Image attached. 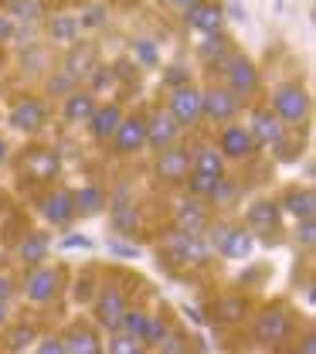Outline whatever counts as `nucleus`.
Returning a JSON list of instances; mask_svg holds the SVG:
<instances>
[{
	"mask_svg": "<svg viewBox=\"0 0 316 354\" xmlns=\"http://www.w3.org/2000/svg\"><path fill=\"white\" fill-rule=\"evenodd\" d=\"M248 252H252V235L248 232H231L228 245L221 249V256H228V259H245Z\"/></svg>",
	"mask_w": 316,
	"mask_h": 354,
	"instance_id": "28",
	"label": "nucleus"
},
{
	"mask_svg": "<svg viewBox=\"0 0 316 354\" xmlns=\"http://www.w3.org/2000/svg\"><path fill=\"white\" fill-rule=\"evenodd\" d=\"M109 252H112V256H126V259H136V256H139L133 245H126V242H116V239L109 242Z\"/></svg>",
	"mask_w": 316,
	"mask_h": 354,
	"instance_id": "44",
	"label": "nucleus"
},
{
	"mask_svg": "<svg viewBox=\"0 0 316 354\" xmlns=\"http://www.w3.org/2000/svg\"><path fill=\"white\" fill-rule=\"evenodd\" d=\"M245 310H248V304H245L241 297H225V300H218V317H221V320H238Z\"/></svg>",
	"mask_w": 316,
	"mask_h": 354,
	"instance_id": "32",
	"label": "nucleus"
},
{
	"mask_svg": "<svg viewBox=\"0 0 316 354\" xmlns=\"http://www.w3.org/2000/svg\"><path fill=\"white\" fill-rule=\"evenodd\" d=\"M133 351H139V348H136V341L130 334H119V337L109 341V354H133Z\"/></svg>",
	"mask_w": 316,
	"mask_h": 354,
	"instance_id": "39",
	"label": "nucleus"
},
{
	"mask_svg": "<svg viewBox=\"0 0 316 354\" xmlns=\"http://www.w3.org/2000/svg\"><path fill=\"white\" fill-rule=\"evenodd\" d=\"M255 150V140H252V133L245 130V127H225L221 130V157H248Z\"/></svg>",
	"mask_w": 316,
	"mask_h": 354,
	"instance_id": "11",
	"label": "nucleus"
},
{
	"mask_svg": "<svg viewBox=\"0 0 316 354\" xmlns=\"http://www.w3.org/2000/svg\"><path fill=\"white\" fill-rule=\"evenodd\" d=\"M112 221H116V228L119 232H130V228H136V221H139V215H136V205H112Z\"/></svg>",
	"mask_w": 316,
	"mask_h": 354,
	"instance_id": "31",
	"label": "nucleus"
},
{
	"mask_svg": "<svg viewBox=\"0 0 316 354\" xmlns=\"http://www.w3.org/2000/svg\"><path fill=\"white\" fill-rule=\"evenodd\" d=\"M95 313H99V324L102 327H119L123 324V313H126V297L116 290V286H109V290H102L99 293V304H95Z\"/></svg>",
	"mask_w": 316,
	"mask_h": 354,
	"instance_id": "7",
	"label": "nucleus"
},
{
	"mask_svg": "<svg viewBox=\"0 0 316 354\" xmlns=\"http://www.w3.org/2000/svg\"><path fill=\"white\" fill-rule=\"evenodd\" d=\"M24 171L34 177V180H48V177L58 174V153L55 150H34L24 157Z\"/></svg>",
	"mask_w": 316,
	"mask_h": 354,
	"instance_id": "18",
	"label": "nucleus"
},
{
	"mask_svg": "<svg viewBox=\"0 0 316 354\" xmlns=\"http://www.w3.org/2000/svg\"><path fill=\"white\" fill-rule=\"evenodd\" d=\"M75 212H79V208H75V194H72V191H55V194L45 198V215H48V221H55V225H68V218H72Z\"/></svg>",
	"mask_w": 316,
	"mask_h": 354,
	"instance_id": "16",
	"label": "nucleus"
},
{
	"mask_svg": "<svg viewBox=\"0 0 316 354\" xmlns=\"http://www.w3.org/2000/svg\"><path fill=\"white\" fill-rule=\"evenodd\" d=\"M75 86V79L65 72V75H58V79H51V92H65V88H72Z\"/></svg>",
	"mask_w": 316,
	"mask_h": 354,
	"instance_id": "46",
	"label": "nucleus"
},
{
	"mask_svg": "<svg viewBox=\"0 0 316 354\" xmlns=\"http://www.w3.org/2000/svg\"><path fill=\"white\" fill-rule=\"evenodd\" d=\"M164 337H167V324H164L160 317H150V320H146L143 341H146V344H164Z\"/></svg>",
	"mask_w": 316,
	"mask_h": 354,
	"instance_id": "36",
	"label": "nucleus"
},
{
	"mask_svg": "<svg viewBox=\"0 0 316 354\" xmlns=\"http://www.w3.org/2000/svg\"><path fill=\"white\" fill-rule=\"evenodd\" d=\"M303 354H316V344H313V337H306V341H303Z\"/></svg>",
	"mask_w": 316,
	"mask_h": 354,
	"instance_id": "53",
	"label": "nucleus"
},
{
	"mask_svg": "<svg viewBox=\"0 0 316 354\" xmlns=\"http://www.w3.org/2000/svg\"><path fill=\"white\" fill-rule=\"evenodd\" d=\"M170 116H174L177 127H194L201 120V92L194 86L174 88V95H170Z\"/></svg>",
	"mask_w": 316,
	"mask_h": 354,
	"instance_id": "3",
	"label": "nucleus"
},
{
	"mask_svg": "<svg viewBox=\"0 0 316 354\" xmlns=\"http://www.w3.org/2000/svg\"><path fill=\"white\" fill-rule=\"evenodd\" d=\"M95 109L99 106H95L92 92H68V99H65V120L68 123H89Z\"/></svg>",
	"mask_w": 316,
	"mask_h": 354,
	"instance_id": "19",
	"label": "nucleus"
},
{
	"mask_svg": "<svg viewBox=\"0 0 316 354\" xmlns=\"http://www.w3.org/2000/svg\"><path fill=\"white\" fill-rule=\"evenodd\" d=\"M10 123L17 130H38L45 123V106L38 99H21L14 109H10Z\"/></svg>",
	"mask_w": 316,
	"mask_h": 354,
	"instance_id": "14",
	"label": "nucleus"
},
{
	"mask_svg": "<svg viewBox=\"0 0 316 354\" xmlns=\"http://www.w3.org/2000/svg\"><path fill=\"white\" fill-rule=\"evenodd\" d=\"M48 31H51V38L55 41H65L72 44L79 38V31H82V24L75 21V17H68V14H55L51 21H48Z\"/></svg>",
	"mask_w": 316,
	"mask_h": 354,
	"instance_id": "23",
	"label": "nucleus"
},
{
	"mask_svg": "<svg viewBox=\"0 0 316 354\" xmlns=\"http://www.w3.org/2000/svg\"><path fill=\"white\" fill-rule=\"evenodd\" d=\"M177 123H174V116L170 113H157L150 123H146V143L157 150V153H164V150H170L174 147V140H177Z\"/></svg>",
	"mask_w": 316,
	"mask_h": 354,
	"instance_id": "6",
	"label": "nucleus"
},
{
	"mask_svg": "<svg viewBox=\"0 0 316 354\" xmlns=\"http://www.w3.org/2000/svg\"><path fill=\"white\" fill-rule=\"evenodd\" d=\"M45 256H48V239L41 235V232H31V235L21 242V259L31 263V266H38Z\"/></svg>",
	"mask_w": 316,
	"mask_h": 354,
	"instance_id": "25",
	"label": "nucleus"
},
{
	"mask_svg": "<svg viewBox=\"0 0 316 354\" xmlns=\"http://www.w3.org/2000/svg\"><path fill=\"white\" fill-rule=\"evenodd\" d=\"M252 140L262 143V147H282V123L272 109H259L252 116Z\"/></svg>",
	"mask_w": 316,
	"mask_h": 354,
	"instance_id": "8",
	"label": "nucleus"
},
{
	"mask_svg": "<svg viewBox=\"0 0 316 354\" xmlns=\"http://www.w3.org/2000/svg\"><path fill=\"white\" fill-rule=\"evenodd\" d=\"M286 212L296 215V218H313V191H289Z\"/></svg>",
	"mask_w": 316,
	"mask_h": 354,
	"instance_id": "27",
	"label": "nucleus"
},
{
	"mask_svg": "<svg viewBox=\"0 0 316 354\" xmlns=\"http://www.w3.org/2000/svg\"><path fill=\"white\" fill-rule=\"evenodd\" d=\"M177 232H184V235H201V228L208 225V212L197 205V201H187V205H181V212H177Z\"/></svg>",
	"mask_w": 316,
	"mask_h": 354,
	"instance_id": "20",
	"label": "nucleus"
},
{
	"mask_svg": "<svg viewBox=\"0 0 316 354\" xmlns=\"http://www.w3.org/2000/svg\"><path fill=\"white\" fill-rule=\"evenodd\" d=\"M296 235H299V239L310 245V242H313V218H303V225L296 228Z\"/></svg>",
	"mask_w": 316,
	"mask_h": 354,
	"instance_id": "47",
	"label": "nucleus"
},
{
	"mask_svg": "<svg viewBox=\"0 0 316 354\" xmlns=\"http://www.w3.org/2000/svg\"><path fill=\"white\" fill-rule=\"evenodd\" d=\"M160 177L164 180H187L190 177V153L187 150H164L160 153Z\"/></svg>",
	"mask_w": 316,
	"mask_h": 354,
	"instance_id": "15",
	"label": "nucleus"
},
{
	"mask_svg": "<svg viewBox=\"0 0 316 354\" xmlns=\"http://www.w3.org/2000/svg\"><path fill=\"white\" fill-rule=\"evenodd\" d=\"M231 232H235L231 225H218V228H215V235H211V242H215V249H218V252H221V249H225V245H228V239H231Z\"/></svg>",
	"mask_w": 316,
	"mask_h": 354,
	"instance_id": "43",
	"label": "nucleus"
},
{
	"mask_svg": "<svg viewBox=\"0 0 316 354\" xmlns=\"http://www.w3.org/2000/svg\"><path fill=\"white\" fill-rule=\"evenodd\" d=\"M164 82L167 86H174V88H181V86H187V68H181V65H174L167 75H164Z\"/></svg>",
	"mask_w": 316,
	"mask_h": 354,
	"instance_id": "42",
	"label": "nucleus"
},
{
	"mask_svg": "<svg viewBox=\"0 0 316 354\" xmlns=\"http://www.w3.org/2000/svg\"><path fill=\"white\" fill-rule=\"evenodd\" d=\"M38 354H65V341H61V337H48Z\"/></svg>",
	"mask_w": 316,
	"mask_h": 354,
	"instance_id": "45",
	"label": "nucleus"
},
{
	"mask_svg": "<svg viewBox=\"0 0 316 354\" xmlns=\"http://www.w3.org/2000/svg\"><path fill=\"white\" fill-rule=\"evenodd\" d=\"M3 3H7V10H10L14 17H21V21L38 17V3H34V0H3Z\"/></svg>",
	"mask_w": 316,
	"mask_h": 354,
	"instance_id": "34",
	"label": "nucleus"
},
{
	"mask_svg": "<svg viewBox=\"0 0 316 354\" xmlns=\"http://www.w3.org/2000/svg\"><path fill=\"white\" fill-rule=\"evenodd\" d=\"M102 21H106V7H89V10H86V17H82L79 24H86V28H99Z\"/></svg>",
	"mask_w": 316,
	"mask_h": 354,
	"instance_id": "41",
	"label": "nucleus"
},
{
	"mask_svg": "<svg viewBox=\"0 0 316 354\" xmlns=\"http://www.w3.org/2000/svg\"><path fill=\"white\" fill-rule=\"evenodd\" d=\"M55 293H58V269H45V266H38V269L28 276V300H34V304H48Z\"/></svg>",
	"mask_w": 316,
	"mask_h": 354,
	"instance_id": "9",
	"label": "nucleus"
},
{
	"mask_svg": "<svg viewBox=\"0 0 316 354\" xmlns=\"http://www.w3.org/2000/svg\"><path fill=\"white\" fill-rule=\"evenodd\" d=\"M3 160H7V143L0 140V164H3Z\"/></svg>",
	"mask_w": 316,
	"mask_h": 354,
	"instance_id": "54",
	"label": "nucleus"
},
{
	"mask_svg": "<svg viewBox=\"0 0 316 354\" xmlns=\"http://www.w3.org/2000/svg\"><path fill=\"white\" fill-rule=\"evenodd\" d=\"M89 123H92L95 140H109V136H116L119 123H123V109H119V106H102V109L92 113Z\"/></svg>",
	"mask_w": 316,
	"mask_h": 354,
	"instance_id": "17",
	"label": "nucleus"
},
{
	"mask_svg": "<svg viewBox=\"0 0 316 354\" xmlns=\"http://www.w3.org/2000/svg\"><path fill=\"white\" fill-rule=\"evenodd\" d=\"M3 320H7V307L0 304V324H3Z\"/></svg>",
	"mask_w": 316,
	"mask_h": 354,
	"instance_id": "55",
	"label": "nucleus"
},
{
	"mask_svg": "<svg viewBox=\"0 0 316 354\" xmlns=\"http://www.w3.org/2000/svg\"><path fill=\"white\" fill-rule=\"evenodd\" d=\"M286 334H289V317H286L282 310H269V313H262V317H259V324H255V341H259V344L282 341Z\"/></svg>",
	"mask_w": 316,
	"mask_h": 354,
	"instance_id": "10",
	"label": "nucleus"
},
{
	"mask_svg": "<svg viewBox=\"0 0 316 354\" xmlns=\"http://www.w3.org/2000/svg\"><path fill=\"white\" fill-rule=\"evenodd\" d=\"M248 225L252 228H275L279 225V205L272 201H259L248 208Z\"/></svg>",
	"mask_w": 316,
	"mask_h": 354,
	"instance_id": "24",
	"label": "nucleus"
},
{
	"mask_svg": "<svg viewBox=\"0 0 316 354\" xmlns=\"http://www.w3.org/2000/svg\"><path fill=\"white\" fill-rule=\"evenodd\" d=\"M133 354H143V351H133Z\"/></svg>",
	"mask_w": 316,
	"mask_h": 354,
	"instance_id": "56",
	"label": "nucleus"
},
{
	"mask_svg": "<svg viewBox=\"0 0 316 354\" xmlns=\"http://www.w3.org/2000/svg\"><path fill=\"white\" fill-rule=\"evenodd\" d=\"M164 249H167L174 259H181V263H208V256H211V249H208L197 235H184V232H174V235L164 242Z\"/></svg>",
	"mask_w": 316,
	"mask_h": 354,
	"instance_id": "5",
	"label": "nucleus"
},
{
	"mask_svg": "<svg viewBox=\"0 0 316 354\" xmlns=\"http://www.w3.org/2000/svg\"><path fill=\"white\" fill-rule=\"evenodd\" d=\"M10 35H14V24H10V21H7V17L0 14V41H7Z\"/></svg>",
	"mask_w": 316,
	"mask_h": 354,
	"instance_id": "51",
	"label": "nucleus"
},
{
	"mask_svg": "<svg viewBox=\"0 0 316 354\" xmlns=\"http://www.w3.org/2000/svg\"><path fill=\"white\" fill-rule=\"evenodd\" d=\"M194 174H208V177H221V167H225V157L215 150V147H201L190 160Z\"/></svg>",
	"mask_w": 316,
	"mask_h": 354,
	"instance_id": "22",
	"label": "nucleus"
},
{
	"mask_svg": "<svg viewBox=\"0 0 316 354\" xmlns=\"http://www.w3.org/2000/svg\"><path fill=\"white\" fill-rule=\"evenodd\" d=\"M190 180V191L194 194H211V187L218 184V177H208V174H194V177H187Z\"/></svg>",
	"mask_w": 316,
	"mask_h": 354,
	"instance_id": "40",
	"label": "nucleus"
},
{
	"mask_svg": "<svg viewBox=\"0 0 316 354\" xmlns=\"http://www.w3.org/2000/svg\"><path fill=\"white\" fill-rule=\"evenodd\" d=\"M89 65H92V51H82V55L75 51V55L68 58V75H72V79H79V75H86V72H92Z\"/></svg>",
	"mask_w": 316,
	"mask_h": 354,
	"instance_id": "37",
	"label": "nucleus"
},
{
	"mask_svg": "<svg viewBox=\"0 0 316 354\" xmlns=\"http://www.w3.org/2000/svg\"><path fill=\"white\" fill-rule=\"evenodd\" d=\"M272 113L279 116V123L286 127H296V123H303L306 120V113H310V99H306V92L299 86H282L275 95H272Z\"/></svg>",
	"mask_w": 316,
	"mask_h": 354,
	"instance_id": "1",
	"label": "nucleus"
},
{
	"mask_svg": "<svg viewBox=\"0 0 316 354\" xmlns=\"http://www.w3.org/2000/svg\"><path fill=\"white\" fill-rule=\"evenodd\" d=\"M225 72H228V92L231 95H252L259 88V68L248 58H228Z\"/></svg>",
	"mask_w": 316,
	"mask_h": 354,
	"instance_id": "4",
	"label": "nucleus"
},
{
	"mask_svg": "<svg viewBox=\"0 0 316 354\" xmlns=\"http://www.w3.org/2000/svg\"><path fill=\"white\" fill-rule=\"evenodd\" d=\"M102 201H106V194H102L99 187H92V184L75 194V208H82V212H89V215H95V212L102 208Z\"/></svg>",
	"mask_w": 316,
	"mask_h": 354,
	"instance_id": "30",
	"label": "nucleus"
},
{
	"mask_svg": "<svg viewBox=\"0 0 316 354\" xmlns=\"http://www.w3.org/2000/svg\"><path fill=\"white\" fill-rule=\"evenodd\" d=\"M10 348H24V344H31L34 341V327H28V324H21V327H14L10 330Z\"/></svg>",
	"mask_w": 316,
	"mask_h": 354,
	"instance_id": "38",
	"label": "nucleus"
},
{
	"mask_svg": "<svg viewBox=\"0 0 316 354\" xmlns=\"http://www.w3.org/2000/svg\"><path fill=\"white\" fill-rule=\"evenodd\" d=\"M235 194H238V187H235V180H228V177H218V184L211 187V198H215L218 205H231Z\"/></svg>",
	"mask_w": 316,
	"mask_h": 354,
	"instance_id": "35",
	"label": "nucleus"
},
{
	"mask_svg": "<svg viewBox=\"0 0 316 354\" xmlns=\"http://www.w3.org/2000/svg\"><path fill=\"white\" fill-rule=\"evenodd\" d=\"M65 354H102V344L89 327H75L65 341Z\"/></svg>",
	"mask_w": 316,
	"mask_h": 354,
	"instance_id": "21",
	"label": "nucleus"
},
{
	"mask_svg": "<svg viewBox=\"0 0 316 354\" xmlns=\"http://www.w3.org/2000/svg\"><path fill=\"white\" fill-rule=\"evenodd\" d=\"M235 113H238V95H231L228 88L201 92V116H208L211 123H228Z\"/></svg>",
	"mask_w": 316,
	"mask_h": 354,
	"instance_id": "2",
	"label": "nucleus"
},
{
	"mask_svg": "<svg viewBox=\"0 0 316 354\" xmlns=\"http://www.w3.org/2000/svg\"><path fill=\"white\" fill-rule=\"evenodd\" d=\"M143 143H146V120H139V116L123 120L119 130H116V150L119 153H133Z\"/></svg>",
	"mask_w": 316,
	"mask_h": 354,
	"instance_id": "12",
	"label": "nucleus"
},
{
	"mask_svg": "<svg viewBox=\"0 0 316 354\" xmlns=\"http://www.w3.org/2000/svg\"><path fill=\"white\" fill-rule=\"evenodd\" d=\"M201 58L208 62V65H225L228 58V38H221V35H208V41L201 44Z\"/></svg>",
	"mask_w": 316,
	"mask_h": 354,
	"instance_id": "26",
	"label": "nucleus"
},
{
	"mask_svg": "<svg viewBox=\"0 0 316 354\" xmlns=\"http://www.w3.org/2000/svg\"><path fill=\"white\" fill-rule=\"evenodd\" d=\"M146 320H150V313H143V310H126L119 327H126V334H130L133 341H143V334H146Z\"/></svg>",
	"mask_w": 316,
	"mask_h": 354,
	"instance_id": "29",
	"label": "nucleus"
},
{
	"mask_svg": "<svg viewBox=\"0 0 316 354\" xmlns=\"http://www.w3.org/2000/svg\"><path fill=\"white\" fill-rule=\"evenodd\" d=\"M187 24H190L194 31H201V35H218V28H221V7L201 0V3L187 14Z\"/></svg>",
	"mask_w": 316,
	"mask_h": 354,
	"instance_id": "13",
	"label": "nucleus"
},
{
	"mask_svg": "<svg viewBox=\"0 0 316 354\" xmlns=\"http://www.w3.org/2000/svg\"><path fill=\"white\" fill-rule=\"evenodd\" d=\"M133 58H136V65H146V68H157V62H160L157 48H153L150 41H136L133 44Z\"/></svg>",
	"mask_w": 316,
	"mask_h": 354,
	"instance_id": "33",
	"label": "nucleus"
},
{
	"mask_svg": "<svg viewBox=\"0 0 316 354\" xmlns=\"http://www.w3.org/2000/svg\"><path fill=\"white\" fill-rule=\"evenodd\" d=\"M65 249H89V239H82V235H68V239H65Z\"/></svg>",
	"mask_w": 316,
	"mask_h": 354,
	"instance_id": "49",
	"label": "nucleus"
},
{
	"mask_svg": "<svg viewBox=\"0 0 316 354\" xmlns=\"http://www.w3.org/2000/svg\"><path fill=\"white\" fill-rule=\"evenodd\" d=\"M160 348H164V354H184V341L181 337H170V341H164Z\"/></svg>",
	"mask_w": 316,
	"mask_h": 354,
	"instance_id": "48",
	"label": "nucleus"
},
{
	"mask_svg": "<svg viewBox=\"0 0 316 354\" xmlns=\"http://www.w3.org/2000/svg\"><path fill=\"white\" fill-rule=\"evenodd\" d=\"M7 297H10V276H7V272H0V304H3Z\"/></svg>",
	"mask_w": 316,
	"mask_h": 354,
	"instance_id": "50",
	"label": "nucleus"
},
{
	"mask_svg": "<svg viewBox=\"0 0 316 354\" xmlns=\"http://www.w3.org/2000/svg\"><path fill=\"white\" fill-rule=\"evenodd\" d=\"M174 3H177V7H181L184 14H190V10H194V7H197V3H201V0H174Z\"/></svg>",
	"mask_w": 316,
	"mask_h": 354,
	"instance_id": "52",
	"label": "nucleus"
}]
</instances>
